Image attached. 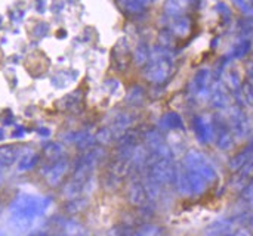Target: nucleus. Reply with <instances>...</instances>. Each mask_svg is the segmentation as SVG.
Listing matches in <instances>:
<instances>
[{
	"label": "nucleus",
	"mask_w": 253,
	"mask_h": 236,
	"mask_svg": "<svg viewBox=\"0 0 253 236\" xmlns=\"http://www.w3.org/2000/svg\"><path fill=\"white\" fill-rule=\"evenodd\" d=\"M240 28H242V33L249 35V34H253V19H246L240 24Z\"/></svg>",
	"instance_id": "obj_18"
},
{
	"label": "nucleus",
	"mask_w": 253,
	"mask_h": 236,
	"mask_svg": "<svg viewBox=\"0 0 253 236\" xmlns=\"http://www.w3.org/2000/svg\"><path fill=\"white\" fill-rule=\"evenodd\" d=\"M190 0H166L165 1V13L170 18L182 16L188 9Z\"/></svg>",
	"instance_id": "obj_4"
},
{
	"label": "nucleus",
	"mask_w": 253,
	"mask_h": 236,
	"mask_svg": "<svg viewBox=\"0 0 253 236\" xmlns=\"http://www.w3.org/2000/svg\"><path fill=\"white\" fill-rule=\"evenodd\" d=\"M162 124L166 129H181L182 127V120L178 114H168L165 118H162Z\"/></svg>",
	"instance_id": "obj_11"
},
{
	"label": "nucleus",
	"mask_w": 253,
	"mask_h": 236,
	"mask_svg": "<svg viewBox=\"0 0 253 236\" xmlns=\"http://www.w3.org/2000/svg\"><path fill=\"white\" fill-rule=\"evenodd\" d=\"M138 1H139V3H141V4H142L144 7H145V6H148V4H151V3H153L154 0H138Z\"/></svg>",
	"instance_id": "obj_19"
},
{
	"label": "nucleus",
	"mask_w": 253,
	"mask_h": 236,
	"mask_svg": "<svg viewBox=\"0 0 253 236\" xmlns=\"http://www.w3.org/2000/svg\"><path fill=\"white\" fill-rule=\"evenodd\" d=\"M36 160H37L36 154H33V152L25 154V155L21 158V161H19V170H25V169L33 167V166L36 164Z\"/></svg>",
	"instance_id": "obj_14"
},
{
	"label": "nucleus",
	"mask_w": 253,
	"mask_h": 236,
	"mask_svg": "<svg viewBox=\"0 0 253 236\" xmlns=\"http://www.w3.org/2000/svg\"><path fill=\"white\" fill-rule=\"evenodd\" d=\"M230 124H231V130L233 135L236 137H245L249 133V121L245 115V112L239 108L231 109L230 114Z\"/></svg>",
	"instance_id": "obj_2"
},
{
	"label": "nucleus",
	"mask_w": 253,
	"mask_h": 236,
	"mask_svg": "<svg viewBox=\"0 0 253 236\" xmlns=\"http://www.w3.org/2000/svg\"><path fill=\"white\" fill-rule=\"evenodd\" d=\"M216 145L222 151H227V149L233 148V145H234V135H233V132H228L227 129H224L216 136Z\"/></svg>",
	"instance_id": "obj_10"
},
{
	"label": "nucleus",
	"mask_w": 253,
	"mask_h": 236,
	"mask_svg": "<svg viewBox=\"0 0 253 236\" xmlns=\"http://www.w3.org/2000/svg\"><path fill=\"white\" fill-rule=\"evenodd\" d=\"M211 99H212V105L215 108H225L228 105V95H227V90L222 86H216L212 90Z\"/></svg>",
	"instance_id": "obj_7"
},
{
	"label": "nucleus",
	"mask_w": 253,
	"mask_h": 236,
	"mask_svg": "<svg viewBox=\"0 0 253 236\" xmlns=\"http://www.w3.org/2000/svg\"><path fill=\"white\" fill-rule=\"evenodd\" d=\"M119 4L127 13H139L144 9V6L138 0H119Z\"/></svg>",
	"instance_id": "obj_12"
},
{
	"label": "nucleus",
	"mask_w": 253,
	"mask_h": 236,
	"mask_svg": "<svg viewBox=\"0 0 253 236\" xmlns=\"http://www.w3.org/2000/svg\"><path fill=\"white\" fill-rule=\"evenodd\" d=\"M169 30L176 37H187L191 33V21H190V18H187L184 15L170 18Z\"/></svg>",
	"instance_id": "obj_3"
},
{
	"label": "nucleus",
	"mask_w": 253,
	"mask_h": 236,
	"mask_svg": "<svg viewBox=\"0 0 253 236\" xmlns=\"http://www.w3.org/2000/svg\"><path fill=\"white\" fill-rule=\"evenodd\" d=\"M3 135H4V133H3V132L0 130V139H1V136H3Z\"/></svg>",
	"instance_id": "obj_20"
},
{
	"label": "nucleus",
	"mask_w": 253,
	"mask_h": 236,
	"mask_svg": "<svg viewBox=\"0 0 253 236\" xmlns=\"http://www.w3.org/2000/svg\"><path fill=\"white\" fill-rule=\"evenodd\" d=\"M19 155V149L15 146H1L0 148V170L9 167L16 161Z\"/></svg>",
	"instance_id": "obj_5"
},
{
	"label": "nucleus",
	"mask_w": 253,
	"mask_h": 236,
	"mask_svg": "<svg viewBox=\"0 0 253 236\" xmlns=\"http://www.w3.org/2000/svg\"><path fill=\"white\" fill-rule=\"evenodd\" d=\"M252 155H253V145H251V146H248L245 151H242L240 154H237V155L231 160L230 167H231L233 170H237V169L243 167V166L251 160V157H252Z\"/></svg>",
	"instance_id": "obj_8"
},
{
	"label": "nucleus",
	"mask_w": 253,
	"mask_h": 236,
	"mask_svg": "<svg viewBox=\"0 0 253 236\" xmlns=\"http://www.w3.org/2000/svg\"><path fill=\"white\" fill-rule=\"evenodd\" d=\"M64 170H65V163L56 164V166L50 170V173H49V176H47V177H49V182H56L58 177L64 174Z\"/></svg>",
	"instance_id": "obj_16"
},
{
	"label": "nucleus",
	"mask_w": 253,
	"mask_h": 236,
	"mask_svg": "<svg viewBox=\"0 0 253 236\" xmlns=\"http://www.w3.org/2000/svg\"><path fill=\"white\" fill-rule=\"evenodd\" d=\"M150 64L144 69V77L151 83H163L169 78L173 68L172 53L169 49L157 46L150 52Z\"/></svg>",
	"instance_id": "obj_1"
},
{
	"label": "nucleus",
	"mask_w": 253,
	"mask_h": 236,
	"mask_svg": "<svg viewBox=\"0 0 253 236\" xmlns=\"http://www.w3.org/2000/svg\"><path fill=\"white\" fill-rule=\"evenodd\" d=\"M196 133L202 142H209L213 137V127L205 118H199L196 121Z\"/></svg>",
	"instance_id": "obj_6"
},
{
	"label": "nucleus",
	"mask_w": 253,
	"mask_h": 236,
	"mask_svg": "<svg viewBox=\"0 0 253 236\" xmlns=\"http://www.w3.org/2000/svg\"><path fill=\"white\" fill-rule=\"evenodd\" d=\"M127 102L132 103V105H141L144 102V90L138 86L132 87L127 93Z\"/></svg>",
	"instance_id": "obj_13"
},
{
	"label": "nucleus",
	"mask_w": 253,
	"mask_h": 236,
	"mask_svg": "<svg viewBox=\"0 0 253 236\" xmlns=\"http://www.w3.org/2000/svg\"><path fill=\"white\" fill-rule=\"evenodd\" d=\"M150 47L145 44V43H139L135 53H133V59H135V64L138 67H144L148 61H150Z\"/></svg>",
	"instance_id": "obj_9"
},
{
	"label": "nucleus",
	"mask_w": 253,
	"mask_h": 236,
	"mask_svg": "<svg viewBox=\"0 0 253 236\" xmlns=\"http://www.w3.org/2000/svg\"><path fill=\"white\" fill-rule=\"evenodd\" d=\"M46 154L49 155V157H56V155H59L62 151H61V146L58 145V143H50V145H47L46 146Z\"/></svg>",
	"instance_id": "obj_17"
},
{
	"label": "nucleus",
	"mask_w": 253,
	"mask_h": 236,
	"mask_svg": "<svg viewBox=\"0 0 253 236\" xmlns=\"http://www.w3.org/2000/svg\"><path fill=\"white\" fill-rule=\"evenodd\" d=\"M79 99H80V93L76 92V93H70L68 96H65V98L61 99L59 102H61V105H62L64 108H71L73 105H76V103L79 102Z\"/></svg>",
	"instance_id": "obj_15"
}]
</instances>
